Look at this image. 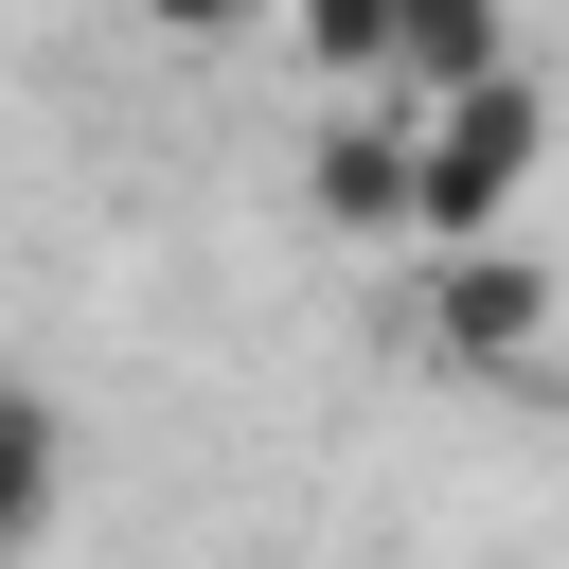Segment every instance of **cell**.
Wrapping results in <instances>:
<instances>
[{
    "label": "cell",
    "mask_w": 569,
    "mask_h": 569,
    "mask_svg": "<svg viewBox=\"0 0 569 569\" xmlns=\"http://www.w3.org/2000/svg\"><path fill=\"white\" fill-rule=\"evenodd\" d=\"M480 71H516L498 53V0H391V89L427 107V89H480Z\"/></svg>",
    "instance_id": "cell-4"
},
{
    "label": "cell",
    "mask_w": 569,
    "mask_h": 569,
    "mask_svg": "<svg viewBox=\"0 0 569 569\" xmlns=\"http://www.w3.org/2000/svg\"><path fill=\"white\" fill-rule=\"evenodd\" d=\"M302 53L320 71H391V0H302Z\"/></svg>",
    "instance_id": "cell-6"
},
{
    "label": "cell",
    "mask_w": 569,
    "mask_h": 569,
    "mask_svg": "<svg viewBox=\"0 0 569 569\" xmlns=\"http://www.w3.org/2000/svg\"><path fill=\"white\" fill-rule=\"evenodd\" d=\"M142 18H160V36H231L249 0H142Z\"/></svg>",
    "instance_id": "cell-7"
},
{
    "label": "cell",
    "mask_w": 569,
    "mask_h": 569,
    "mask_svg": "<svg viewBox=\"0 0 569 569\" xmlns=\"http://www.w3.org/2000/svg\"><path fill=\"white\" fill-rule=\"evenodd\" d=\"M409 267H427V302H409V320H427V356H445V373L516 391V373H551V356H569V302H551V267H533V249L445 231V249H409Z\"/></svg>",
    "instance_id": "cell-1"
},
{
    "label": "cell",
    "mask_w": 569,
    "mask_h": 569,
    "mask_svg": "<svg viewBox=\"0 0 569 569\" xmlns=\"http://www.w3.org/2000/svg\"><path fill=\"white\" fill-rule=\"evenodd\" d=\"M409 160H427V249H445V231H498V213L533 196V160H551V107H533V71L427 89V107H409Z\"/></svg>",
    "instance_id": "cell-2"
},
{
    "label": "cell",
    "mask_w": 569,
    "mask_h": 569,
    "mask_svg": "<svg viewBox=\"0 0 569 569\" xmlns=\"http://www.w3.org/2000/svg\"><path fill=\"white\" fill-rule=\"evenodd\" d=\"M53 498H71V427H53L36 391H0V569L53 533Z\"/></svg>",
    "instance_id": "cell-5"
},
{
    "label": "cell",
    "mask_w": 569,
    "mask_h": 569,
    "mask_svg": "<svg viewBox=\"0 0 569 569\" xmlns=\"http://www.w3.org/2000/svg\"><path fill=\"white\" fill-rule=\"evenodd\" d=\"M302 196H320L338 231H391V249H427V160H409V89H391V107H338V124H320V160H302Z\"/></svg>",
    "instance_id": "cell-3"
}]
</instances>
